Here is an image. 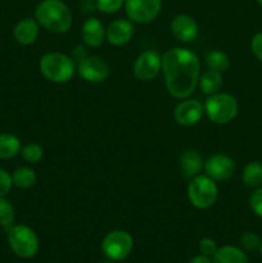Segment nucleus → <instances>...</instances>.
<instances>
[{"label":"nucleus","instance_id":"obj_11","mask_svg":"<svg viewBox=\"0 0 262 263\" xmlns=\"http://www.w3.org/2000/svg\"><path fill=\"white\" fill-rule=\"evenodd\" d=\"M204 172L215 181H226L235 172V162L225 153H216L204 161Z\"/></svg>","mask_w":262,"mask_h":263},{"label":"nucleus","instance_id":"obj_8","mask_svg":"<svg viewBox=\"0 0 262 263\" xmlns=\"http://www.w3.org/2000/svg\"><path fill=\"white\" fill-rule=\"evenodd\" d=\"M123 7L131 22L148 25L161 13L162 0H125Z\"/></svg>","mask_w":262,"mask_h":263},{"label":"nucleus","instance_id":"obj_14","mask_svg":"<svg viewBox=\"0 0 262 263\" xmlns=\"http://www.w3.org/2000/svg\"><path fill=\"white\" fill-rule=\"evenodd\" d=\"M170 28H171L172 35L181 43H192L199 33L197 21L189 14L175 15L172 18Z\"/></svg>","mask_w":262,"mask_h":263},{"label":"nucleus","instance_id":"obj_34","mask_svg":"<svg viewBox=\"0 0 262 263\" xmlns=\"http://www.w3.org/2000/svg\"><path fill=\"white\" fill-rule=\"evenodd\" d=\"M189 263H213L212 258L208 256H204V254H198V256L193 257L192 259H190Z\"/></svg>","mask_w":262,"mask_h":263},{"label":"nucleus","instance_id":"obj_10","mask_svg":"<svg viewBox=\"0 0 262 263\" xmlns=\"http://www.w3.org/2000/svg\"><path fill=\"white\" fill-rule=\"evenodd\" d=\"M77 73L84 81L90 84H99L108 79L110 69L103 58L89 55L77 63Z\"/></svg>","mask_w":262,"mask_h":263},{"label":"nucleus","instance_id":"obj_23","mask_svg":"<svg viewBox=\"0 0 262 263\" xmlns=\"http://www.w3.org/2000/svg\"><path fill=\"white\" fill-rule=\"evenodd\" d=\"M205 66L208 69L223 73L225 71H228L229 66H230V58L228 57V54L221 50H211L205 55Z\"/></svg>","mask_w":262,"mask_h":263},{"label":"nucleus","instance_id":"obj_7","mask_svg":"<svg viewBox=\"0 0 262 263\" xmlns=\"http://www.w3.org/2000/svg\"><path fill=\"white\" fill-rule=\"evenodd\" d=\"M134 248V239L130 233L125 230H112L103 238L102 253L107 259L112 262L123 261L130 256Z\"/></svg>","mask_w":262,"mask_h":263},{"label":"nucleus","instance_id":"obj_2","mask_svg":"<svg viewBox=\"0 0 262 263\" xmlns=\"http://www.w3.org/2000/svg\"><path fill=\"white\" fill-rule=\"evenodd\" d=\"M39 26L54 33H64L71 28L73 17L68 5L62 0H43L35 8Z\"/></svg>","mask_w":262,"mask_h":263},{"label":"nucleus","instance_id":"obj_16","mask_svg":"<svg viewBox=\"0 0 262 263\" xmlns=\"http://www.w3.org/2000/svg\"><path fill=\"white\" fill-rule=\"evenodd\" d=\"M13 37L21 45H31L39 37V23L35 18H23L13 28Z\"/></svg>","mask_w":262,"mask_h":263},{"label":"nucleus","instance_id":"obj_32","mask_svg":"<svg viewBox=\"0 0 262 263\" xmlns=\"http://www.w3.org/2000/svg\"><path fill=\"white\" fill-rule=\"evenodd\" d=\"M86 57H89V51H87V46L86 45H77L74 46L73 50H72L71 58L73 59L76 63H79L80 61L85 59Z\"/></svg>","mask_w":262,"mask_h":263},{"label":"nucleus","instance_id":"obj_4","mask_svg":"<svg viewBox=\"0 0 262 263\" xmlns=\"http://www.w3.org/2000/svg\"><path fill=\"white\" fill-rule=\"evenodd\" d=\"M204 115L208 120L217 125H226L238 116L239 104L235 97L229 92H216L208 95L204 104Z\"/></svg>","mask_w":262,"mask_h":263},{"label":"nucleus","instance_id":"obj_1","mask_svg":"<svg viewBox=\"0 0 262 263\" xmlns=\"http://www.w3.org/2000/svg\"><path fill=\"white\" fill-rule=\"evenodd\" d=\"M162 74L166 90L175 99H186L198 87L199 57L186 48H172L162 55Z\"/></svg>","mask_w":262,"mask_h":263},{"label":"nucleus","instance_id":"obj_12","mask_svg":"<svg viewBox=\"0 0 262 263\" xmlns=\"http://www.w3.org/2000/svg\"><path fill=\"white\" fill-rule=\"evenodd\" d=\"M203 115H204L203 103L190 97L186 99H181V102L177 103L174 109V120L180 126H185V127L197 125L202 120Z\"/></svg>","mask_w":262,"mask_h":263},{"label":"nucleus","instance_id":"obj_35","mask_svg":"<svg viewBox=\"0 0 262 263\" xmlns=\"http://www.w3.org/2000/svg\"><path fill=\"white\" fill-rule=\"evenodd\" d=\"M259 253H261V257H262V241H261V244H259Z\"/></svg>","mask_w":262,"mask_h":263},{"label":"nucleus","instance_id":"obj_24","mask_svg":"<svg viewBox=\"0 0 262 263\" xmlns=\"http://www.w3.org/2000/svg\"><path fill=\"white\" fill-rule=\"evenodd\" d=\"M21 156L26 162L31 164L39 163L44 157V149L38 143H28L21 149Z\"/></svg>","mask_w":262,"mask_h":263},{"label":"nucleus","instance_id":"obj_28","mask_svg":"<svg viewBox=\"0 0 262 263\" xmlns=\"http://www.w3.org/2000/svg\"><path fill=\"white\" fill-rule=\"evenodd\" d=\"M249 207L257 217L262 218V186L256 187L249 195Z\"/></svg>","mask_w":262,"mask_h":263},{"label":"nucleus","instance_id":"obj_30","mask_svg":"<svg viewBox=\"0 0 262 263\" xmlns=\"http://www.w3.org/2000/svg\"><path fill=\"white\" fill-rule=\"evenodd\" d=\"M12 186V175L5 171L4 168H0V197H5L10 192Z\"/></svg>","mask_w":262,"mask_h":263},{"label":"nucleus","instance_id":"obj_31","mask_svg":"<svg viewBox=\"0 0 262 263\" xmlns=\"http://www.w3.org/2000/svg\"><path fill=\"white\" fill-rule=\"evenodd\" d=\"M251 50L258 61L262 62V31L256 33L251 40Z\"/></svg>","mask_w":262,"mask_h":263},{"label":"nucleus","instance_id":"obj_37","mask_svg":"<svg viewBox=\"0 0 262 263\" xmlns=\"http://www.w3.org/2000/svg\"><path fill=\"white\" fill-rule=\"evenodd\" d=\"M256 2H257V3H258V4H259V5H261V7H262V0H256Z\"/></svg>","mask_w":262,"mask_h":263},{"label":"nucleus","instance_id":"obj_17","mask_svg":"<svg viewBox=\"0 0 262 263\" xmlns=\"http://www.w3.org/2000/svg\"><path fill=\"white\" fill-rule=\"evenodd\" d=\"M179 166L182 176L185 179H192L202 172L203 167H204V161L199 152L194 151V149H188L180 156Z\"/></svg>","mask_w":262,"mask_h":263},{"label":"nucleus","instance_id":"obj_25","mask_svg":"<svg viewBox=\"0 0 262 263\" xmlns=\"http://www.w3.org/2000/svg\"><path fill=\"white\" fill-rule=\"evenodd\" d=\"M14 218L15 212L13 204L5 199V197H0V226L8 230L14 222Z\"/></svg>","mask_w":262,"mask_h":263},{"label":"nucleus","instance_id":"obj_6","mask_svg":"<svg viewBox=\"0 0 262 263\" xmlns=\"http://www.w3.org/2000/svg\"><path fill=\"white\" fill-rule=\"evenodd\" d=\"M8 244L13 253L21 258H32L39 251V238L27 225H12L7 230Z\"/></svg>","mask_w":262,"mask_h":263},{"label":"nucleus","instance_id":"obj_33","mask_svg":"<svg viewBox=\"0 0 262 263\" xmlns=\"http://www.w3.org/2000/svg\"><path fill=\"white\" fill-rule=\"evenodd\" d=\"M79 8L84 14L86 15L92 14L95 10H98L97 0H81L79 4Z\"/></svg>","mask_w":262,"mask_h":263},{"label":"nucleus","instance_id":"obj_13","mask_svg":"<svg viewBox=\"0 0 262 263\" xmlns=\"http://www.w3.org/2000/svg\"><path fill=\"white\" fill-rule=\"evenodd\" d=\"M134 22L126 18L112 21L105 28V40L115 46H123L133 40Z\"/></svg>","mask_w":262,"mask_h":263},{"label":"nucleus","instance_id":"obj_36","mask_svg":"<svg viewBox=\"0 0 262 263\" xmlns=\"http://www.w3.org/2000/svg\"><path fill=\"white\" fill-rule=\"evenodd\" d=\"M100 263H113V262L109 261V259H107V261H103V262H100Z\"/></svg>","mask_w":262,"mask_h":263},{"label":"nucleus","instance_id":"obj_5","mask_svg":"<svg viewBox=\"0 0 262 263\" xmlns=\"http://www.w3.org/2000/svg\"><path fill=\"white\" fill-rule=\"evenodd\" d=\"M186 194L193 207L198 210H208L217 200L218 187L215 180H212L205 174H199L190 179Z\"/></svg>","mask_w":262,"mask_h":263},{"label":"nucleus","instance_id":"obj_29","mask_svg":"<svg viewBox=\"0 0 262 263\" xmlns=\"http://www.w3.org/2000/svg\"><path fill=\"white\" fill-rule=\"evenodd\" d=\"M198 248H199L200 253L204 254V256L213 257V254L216 253V251L218 249V247H217V243H216L213 239L203 238V239H200L199 244H198Z\"/></svg>","mask_w":262,"mask_h":263},{"label":"nucleus","instance_id":"obj_22","mask_svg":"<svg viewBox=\"0 0 262 263\" xmlns=\"http://www.w3.org/2000/svg\"><path fill=\"white\" fill-rule=\"evenodd\" d=\"M36 179H38L36 172L28 166L18 167L12 175L13 185L18 189H30L35 185Z\"/></svg>","mask_w":262,"mask_h":263},{"label":"nucleus","instance_id":"obj_18","mask_svg":"<svg viewBox=\"0 0 262 263\" xmlns=\"http://www.w3.org/2000/svg\"><path fill=\"white\" fill-rule=\"evenodd\" d=\"M223 86V77L221 72L213 71V69H205L200 73L198 80V87L200 91L205 95H212L221 91Z\"/></svg>","mask_w":262,"mask_h":263},{"label":"nucleus","instance_id":"obj_9","mask_svg":"<svg viewBox=\"0 0 262 263\" xmlns=\"http://www.w3.org/2000/svg\"><path fill=\"white\" fill-rule=\"evenodd\" d=\"M162 71V55L156 50H145L136 57L133 66L134 76L144 82L156 79Z\"/></svg>","mask_w":262,"mask_h":263},{"label":"nucleus","instance_id":"obj_15","mask_svg":"<svg viewBox=\"0 0 262 263\" xmlns=\"http://www.w3.org/2000/svg\"><path fill=\"white\" fill-rule=\"evenodd\" d=\"M81 39L87 48H98L105 40V28L97 17H87L81 27Z\"/></svg>","mask_w":262,"mask_h":263},{"label":"nucleus","instance_id":"obj_19","mask_svg":"<svg viewBox=\"0 0 262 263\" xmlns=\"http://www.w3.org/2000/svg\"><path fill=\"white\" fill-rule=\"evenodd\" d=\"M213 263H249L246 252L235 246H223L216 251Z\"/></svg>","mask_w":262,"mask_h":263},{"label":"nucleus","instance_id":"obj_20","mask_svg":"<svg viewBox=\"0 0 262 263\" xmlns=\"http://www.w3.org/2000/svg\"><path fill=\"white\" fill-rule=\"evenodd\" d=\"M241 181L249 189H256L262 185V163L252 161L241 171Z\"/></svg>","mask_w":262,"mask_h":263},{"label":"nucleus","instance_id":"obj_27","mask_svg":"<svg viewBox=\"0 0 262 263\" xmlns=\"http://www.w3.org/2000/svg\"><path fill=\"white\" fill-rule=\"evenodd\" d=\"M125 5V0H97L98 10L104 14L117 13Z\"/></svg>","mask_w":262,"mask_h":263},{"label":"nucleus","instance_id":"obj_26","mask_svg":"<svg viewBox=\"0 0 262 263\" xmlns=\"http://www.w3.org/2000/svg\"><path fill=\"white\" fill-rule=\"evenodd\" d=\"M239 241H240L241 249L247 252L256 251V249L259 248V244H261V239L253 231H247V233H244L240 236V239H239Z\"/></svg>","mask_w":262,"mask_h":263},{"label":"nucleus","instance_id":"obj_21","mask_svg":"<svg viewBox=\"0 0 262 263\" xmlns=\"http://www.w3.org/2000/svg\"><path fill=\"white\" fill-rule=\"evenodd\" d=\"M22 143L13 134H0V159H10L21 153Z\"/></svg>","mask_w":262,"mask_h":263},{"label":"nucleus","instance_id":"obj_3","mask_svg":"<svg viewBox=\"0 0 262 263\" xmlns=\"http://www.w3.org/2000/svg\"><path fill=\"white\" fill-rule=\"evenodd\" d=\"M39 69L48 81L61 85L71 81L77 72V63L67 54L49 51L41 57Z\"/></svg>","mask_w":262,"mask_h":263}]
</instances>
